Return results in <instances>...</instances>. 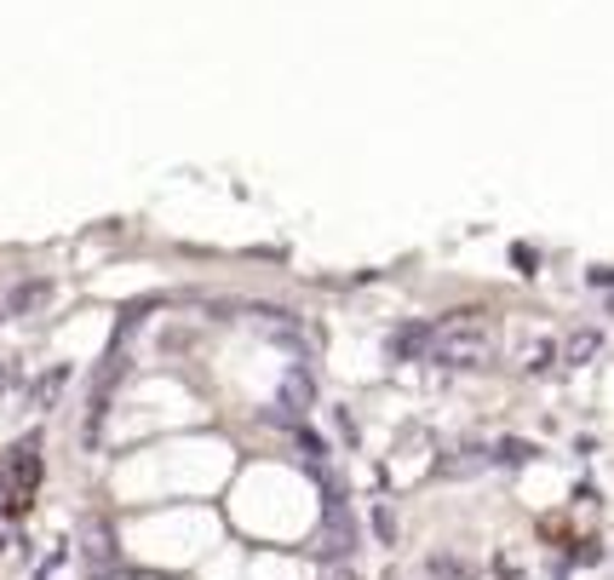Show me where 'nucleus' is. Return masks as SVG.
I'll list each match as a JSON object with an SVG mask.
<instances>
[{"label": "nucleus", "instance_id": "nucleus-2", "mask_svg": "<svg viewBox=\"0 0 614 580\" xmlns=\"http://www.w3.org/2000/svg\"><path fill=\"white\" fill-rule=\"evenodd\" d=\"M552 362H563V346H557L552 333H529L523 346H517V368L523 373H545Z\"/></svg>", "mask_w": 614, "mask_h": 580}, {"label": "nucleus", "instance_id": "nucleus-9", "mask_svg": "<svg viewBox=\"0 0 614 580\" xmlns=\"http://www.w3.org/2000/svg\"><path fill=\"white\" fill-rule=\"evenodd\" d=\"M0 397H7V368H0Z\"/></svg>", "mask_w": 614, "mask_h": 580}, {"label": "nucleus", "instance_id": "nucleus-5", "mask_svg": "<svg viewBox=\"0 0 614 580\" xmlns=\"http://www.w3.org/2000/svg\"><path fill=\"white\" fill-rule=\"evenodd\" d=\"M276 408H288V414H304V408H311V373L293 368L288 380H282V402H276Z\"/></svg>", "mask_w": 614, "mask_h": 580}, {"label": "nucleus", "instance_id": "nucleus-4", "mask_svg": "<svg viewBox=\"0 0 614 580\" xmlns=\"http://www.w3.org/2000/svg\"><path fill=\"white\" fill-rule=\"evenodd\" d=\"M597 351H603V328H574V333L563 339V362H568V368L597 362Z\"/></svg>", "mask_w": 614, "mask_h": 580}, {"label": "nucleus", "instance_id": "nucleus-6", "mask_svg": "<svg viewBox=\"0 0 614 580\" xmlns=\"http://www.w3.org/2000/svg\"><path fill=\"white\" fill-rule=\"evenodd\" d=\"M391 357H431V328H396L391 333Z\"/></svg>", "mask_w": 614, "mask_h": 580}, {"label": "nucleus", "instance_id": "nucleus-3", "mask_svg": "<svg viewBox=\"0 0 614 580\" xmlns=\"http://www.w3.org/2000/svg\"><path fill=\"white\" fill-rule=\"evenodd\" d=\"M52 299V282H12L7 288V317H36Z\"/></svg>", "mask_w": 614, "mask_h": 580}, {"label": "nucleus", "instance_id": "nucleus-7", "mask_svg": "<svg viewBox=\"0 0 614 580\" xmlns=\"http://www.w3.org/2000/svg\"><path fill=\"white\" fill-rule=\"evenodd\" d=\"M63 386H70V368H52V373H41V380H36V402H41V408H52Z\"/></svg>", "mask_w": 614, "mask_h": 580}, {"label": "nucleus", "instance_id": "nucleus-1", "mask_svg": "<svg viewBox=\"0 0 614 580\" xmlns=\"http://www.w3.org/2000/svg\"><path fill=\"white\" fill-rule=\"evenodd\" d=\"M431 362L442 368H489L494 362V333L476 311H460L431 328Z\"/></svg>", "mask_w": 614, "mask_h": 580}, {"label": "nucleus", "instance_id": "nucleus-8", "mask_svg": "<svg viewBox=\"0 0 614 580\" xmlns=\"http://www.w3.org/2000/svg\"><path fill=\"white\" fill-rule=\"evenodd\" d=\"M534 449H529V442H494V460H511V466H523Z\"/></svg>", "mask_w": 614, "mask_h": 580}]
</instances>
